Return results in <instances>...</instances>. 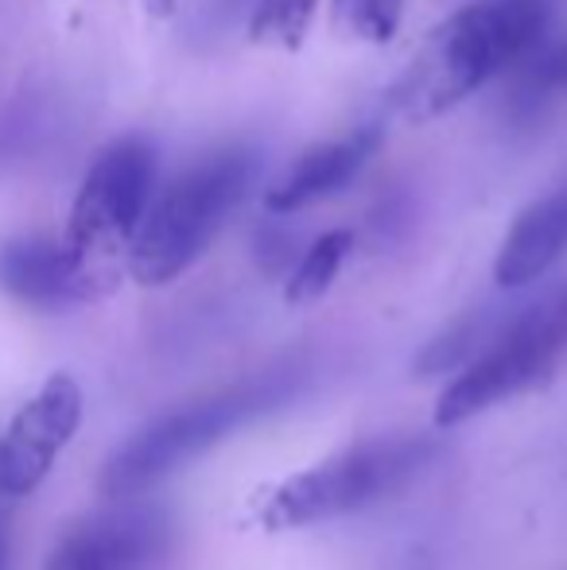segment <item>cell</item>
<instances>
[{
  "mask_svg": "<svg viewBox=\"0 0 567 570\" xmlns=\"http://www.w3.org/2000/svg\"><path fill=\"white\" fill-rule=\"evenodd\" d=\"M545 8L537 0H486L467 4L428 31L420 51L389 90V106L409 125L451 114L490 78L529 62L545 36Z\"/></svg>",
  "mask_w": 567,
  "mask_h": 570,
  "instance_id": "cell-1",
  "label": "cell"
},
{
  "mask_svg": "<svg viewBox=\"0 0 567 570\" xmlns=\"http://www.w3.org/2000/svg\"><path fill=\"white\" fill-rule=\"evenodd\" d=\"M250 179L253 156L242 148L214 151L175 175L148 203L129 245L133 279L144 287H164L179 279L211 248L234 206L245 198Z\"/></svg>",
  "mask_w": 567,
  "mask_h": 570,
  "instance_id": "cell-2",
  "label": "cell"
},
{
  "mask_svg": "<svg viewBox=\"0 0 567 570\" xmlns=\"http://www.w3.org/2000/svg\"><path fill=\"white\" fill-rule=\"evenodd\" d=\"M295 389H300V373L284 365L159 415L109 458L106 470H101V489L109 497H129L137 489L156 485L159 478L211 451L214 443L234 435L250 420L276 412L284 400L295 396Z\"/></svg>",
  "mask_w": 567,
  "mask_h": 570,
  "instance_id": "cell-3",
  "label": "cell"
},
{
  "mask_svg": "<svg viewBox=\"0 0 567 570\" xmlns=\"http://www.w3.org/2000/svg\"><path fill=\"white\" fill-rule=\"evenodd\" d=\"M436 446L417 435L370 439L350 451L326 458V462L300 470L284 478L273 493L265 497L257 520L268 532H292L319 520H339L381 497L397 493L409 478L431 462Z\"/></svg>",
  "mask_w": 567,
  "mask_h": 570,
  "instance_id": "cell-4",
  "label": "cell"
},
{
  "mask_svg": "<svg viewBox=\"0 0 567 570\" xmlns=\"http://www.w3.org/2000/svg\"><path fill=\"white\" fill-rule=\"evenodd\" d=\"M151 190H156V151L140 136H125L94 159L70 206L62 245L106 292H114L117 261L137 237Z\"/></svg>",
  "mask_w": 567,
  "mask_h": 570,
  "instance_id": "cell-5",
  "label": "cell"
},
{
  "mask_svg": "<svg viewBox=\"0 0 567 570\" xmlns=\"http://www.w3.org/2000/svg\"><path fill=\"white\" fill-rule=\"evenodd\" d=\"M567 357V287L553 292L545 303H532L529 311L506 323L490 338L482 353L467 361L459 376L439 392L436 423L454 428L517 392L545 384L556 365Z\"/></svg>",
  "mask_w": 567,
  "mask_h": 570,
  "instance_id": "cell-6",
  "label": "cell"
},
{
  "mask_svg": "<svg viewBox=\"0 0 567 570\" xmlns=\"http://www.w3.org/2000/svg\"><path fill=\"white\" fill-rule=\"evenodd\" d=\"M82 423V389L75 376L55 373L47 384L12 415L0 435V493L23 497L51 473L62 446Z\"/></svg>",
  "mask_w": 567,
  "mask_h": 570,
  "instance_id": "cell-7",
  "label": "cell"
},
{
  "mask_svg": "<svg viewBox=\"0 0 567 570\" xmlns=\"http://www.w3.org/2000/svg\"><path fill=\"white\" fill-rule=\"evenodd\" d=\"M172 543L164 512H114L70 528L47 570H144Z\"/></svg>",
  "mask_w": 567,
  "mask_h": 570,
  "instance_id": "cell-8",
  "label": "cell"
},
{
  "mask_svg": "<svg viewBox=\"0 0 567 570\" xmlns=\"http://www.w3.org/2000/svg\"><path fill=\"white\" fill-rule=\"evenodd\" d=\"M0 292L39 311H62L75 303L98 299L106 287L75 261L62 240L16 237L0 245Z\"/></svg>",
  "mask_w": 567,
  "mask_h": 570,
  "instance_id": "cell-9",
  "label": "cell"
},
{
  "mask_svg": "<svg viewBox=\"0 0 567 570\" xmlns=\"http://www.w3.org/2000/svg\"><path fill=\"white\" fill-rule=\"evenodd\" d=\"M378 148H381V128L373 125L354 128L350 136H339L331 144H315V148L303 151L281 179L265 190V206L273 214H295L339 195L342 187H350L358 179V171L370 164Z\"/></svg>",
  "mask_w": 567,
  "mask_h": 570,
  "instance_id": "cell-10",
  "label": "cell"
},
{
  "mask_svg": "<svg viewBox=\"0 0 567 570\" xmlns=\"http://www.w3.org/2000/svg\"><path fill=\"white\" fill-rule=\"evenodd\" d=\"M567 248V179L545 198L529 203L509 226L493 261V279L501 287H529Z\"/></svg>",
  "mask_w": 567,
  "mask_h": 570,
  "instance_id": "cell-11",
  "label": "cell"
},
{
  "mask_svg": "<svg viewBox=\"0 0 567 570\" xmlns=\"http://www.w3.org/2000/svg\"><path fill=\"white\" fill-rule=\"evenodd\" d=\"M350 245H354V237H350L346 229L323 233V237H319L315 245L300 256V264L292 268L287 287H284V299L287 303H311V299H319V295L331 292V284H334V276H339L342 261H346Z\"/></svg>",
  "mask_w": 567,
  "mask_h": 570,
  "instance_id": "cell-12",
  "label": "cell"
},
{
  "mask_svg": "<svg viewBox=\"0 0 567 570\" xmlns=\"http://www.w3.org/2000/svg\"><path fill=\"white\" fill-rule=\"evenodd\" d=\"M319 12V0H257V12L250 20V36L261 47L295 51L307 36L311 20Z\"/></svg>",
  "mask_w": 567,
  "mask_h": 570,
  "instance_id": "cell-13",
  "label": "cell"
},
{
  "mask_svg": "<svg viewBox=\"0 0 567 570\" xmlns=\"http://www.w3.org/2000/svg\"><path fill=\"white\" fill-rule=\"evenodd\" d=\"M404 0H334V20L346 36L365 43H389L401 28Z\"/></svg>",
  "mask_w": 567,
  "mask_h": 570,
  "instance_id": "cell-14",
  "label": "cell"
},
{
  "mask_svg": "<svg viewBox=\"0 0 567 570\" xmlns=\"http://www.w3.org/2000/svg\"><path fill=\"white\" fill-rule=\"evenodd\" d=\"M521 98L529 106H540V101L553 98H567V43H556L553 51L537 55L529 62L521 78Z\"/></svg>",
  "mask_w": 567,
  "mask_h": 570,
  "instance_id": "cell-15",
  "label": "cell"
},
{
  "mask_svg": "<svg viewBox=\"0 0 567 570\" xmlns=\"http://www.w3.org/2000/svg\"><path fill=\"white\" fill-rule=\"evenodd\" d=\"M144 4H148V12H151V16H172L179 0H144Z\"/></svg>",
  "mask_w": 567,
  "mask_h": 570,
  "instance_id": "cell-16",
  "label": "cell"
},
{
  "mask_svg": "<svg viewBox=\"0 0 567 570\" xmlns=\"http://www.w3.org/2000/svg\"><path fill=\"white\" fill-rule=\"evenodd\" d=\"M0 570H12V567H8V535H4V524H0Z\"/></svg>",
  "mask_w": 567,
  "mask_h": 570,
  "instance_id": "cell-17",
  "label": "cell"
}]
</instances>
